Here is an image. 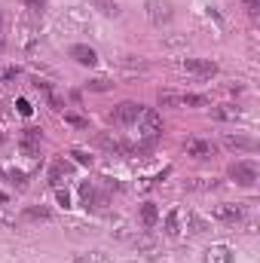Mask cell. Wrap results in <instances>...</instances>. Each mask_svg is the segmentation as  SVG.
<instances>
[{"instance_id": "obj_1", "label": "cell", "mask_w": 260, "mask_h": 263, "mask_svg": "<svg viewBox=\"0 0 260 263\" xmlns=\"http://www.w3.org/2000/svg\"><path fill=\"white\" fill-rule=\"evenodd\" d=\"M135 126H138V135H141V141H147V144H153V141H156V138L162 135V117H159L156 110H150V107H144Z\"/></svg>"}, {"instance_id": "obj_2", "label": "cell", "mask_w": 260, "mask_h": 263, "mask_svg": "<svg viewBox=\"0 0 260 263\" xmlns=\"http://www.w3.org/2000/svg\"><path fill=\"white\" fill-rule=\"evenodd\" d=\"M159 104L162 107H208V98L193 95V92H159Z\"/></svg>"}, {"instance_id": "obj_3", "label": "cell", "mask_w": 260, "mask_h": 263, "mask_svg": "<svg viewBox=\"0 0 260 263\" xmlns=\"http://www.w3.org/2000/svg\"><path fill=\"white\" fill-rule=\"evenodd\" d=\"M144 12H147V22H150V25L162 28V25H169V22L175 18V3H172V0H147Z\"/></svg>"}, {"instance_id": "obj_4", "label": "cell", "mask_w": 260, "mask_h": 263, "mask_svg": "<svg viewBox=\"0 0 260 263\" xmlns=\"http://www.w3.org/2000/svg\"><path fill=\"white\" fill-rule=\"evenodd\" d=\"M141 110H144V104H138V101H123V104L114 107L110 123H117V126H135L138 117H141Z\"/></svg>"}, {"instance_id": "obj_5", "label": "cell", "mask_w": 260, "mask_h": 263, "mask_svg": "<svg viewBox=\"0 0 260 263\" xmlns=\"http://www.w3.org/2000/svg\"><path fill=\"white\" fill-rule=\"evenodd\" d=\"M230 178L239 184V187H254L257 184V165L254 162H233L230 165Z\"/></svg>"}, {"instance_id": "obj_6", "label": "cell", "mask_w": 260, "mask_h": 263, "mask_svg": "<svg viewBox=\"0 0 260 263\" xmlns=\"http://www.w3.org/2000/svg\"><path fill=\"white\" fill-rule=\"evenodd\" d=\"M181 70L196 73V77H214L217 73V62H211V59H184Z\"/></svg>"}, {"instance_id": "obj_7", "label": "cell", "mask_w": 260, "mask_h": 263, "mask_svg": "<svg viewBox=\"0 0 260 263\" xmlns=\"http://www.w3.org/2000/svg\"><path fill=\"white\" fill-rule=\"evenodd\" d=\"M187 156H193V159H214L217 147L211 141H205V138H190L187 141Z\"/></svg>"}, {"instance_id": "obj_8", "label": "cell", "mask_w": 260, "mask_h": 263, "mask_svg": "<svg viewBox=\"0 0 260 263\" xmlns=\"http://www.w3.org/2000/svg\"><path fill=\"white\" fill-rule=\"evenodd\" d=\"M98 144L107 150V153H117V156H123V153H132V147L117 135V132H98Z\"/></svg>"}, {"instance_id": "obj_9", "label": "cell", "mask_w": 260, "mask_h": 263, "mask_svg": "<svg viewBox=\"0 0 260 263\" xmlns=\"http://www.w3.org/2000/svg\"><path fill=\"white\" fill-rule=\"evenodd\" d=\"M67 55H70L77 65H86V67L98 65V52H95L92 46H86V43H73V46L67 49Z\"/></svg>"}, {"instance_id": "obj_10", "label": "cell", "mask_w": 260, "mask_h": 263, "mask_svg": "<svg viewBox=\"0 0 260 263\" xmlns=\"http://www.w3.org/2000/svg\"><path fill=\"white\" fill-rule=\"evenodd\" d=\"M214 217L224 220V223H239V220L245 217V208H242V205H233V202H220V205L214 208Z\"/></svg>"}, {"instance_id": "obj_11", "label": "cell", "mask_w": 260, "mask_h": 263, "mask_svg": "<svg viewBox=\"0 0 260 263\" xmlns=\"http://www.w3.org/2000/svg\"><path fill=\"white\" fill-rule=\"evenodd\" d=\"M70 175H73V165H70L67 159H59V162L49 168V184H52V187H62L65 178H70Z\"/></svg>"}, {"instance_id": "obj_12", "label": "cell", "mask_w": 260, "mask_h": 263, "mask_svg": "<svg viewBox=\"0 0 260 263\" xmlns=\"http://www.w3.org/2000/svg\"><path fill=\"white\" fill-rule=\"evenodd\" d=\"M202 263H233V251L227 245H211L202 254Z\"/></svg>"}, {"instance_id": "obj_13", "label": "cell", "mask_w": 260, "mask_h": 263, "mask_svg": "<svg viewBox=\"0 0 260 263\" xmlns=\"http://www.w3.org/2000/svg\"><path fill=\"white\" fill-rule=\"evenodd\" d=\"M224 144L230 150H257V141L248 135H224Z\"/></svg>"}, {"instance_id": "obj_14", "label": "cell", "mask_w": 260, "mask_h": 263, "mask_svg": "<svg viewBox=\"0 0 260 263\" xmlns=\"http://www.w3.org/2000/svg\"><path fill=\"white\" fill-rule=\"evenodd\" d=\"M181 217H184V214H181ZM184 220H187V230H190L193 236H202V233H208V220H205L202 214H196V211H187V217H184Z\"/></svg>"}, {"instance_id": "obj_15", "label": "cell", "mask_w": 260, "mask_h": 263, "mask_svg": "<svg viewBox=\"0 0 260 263\" xmlns=\"http://www.w3.org/2000/svg\"><path fill=\"white\" fill-rule=\"evenodd\" d=\"M178 233H181V208H172L169 217H165V236L175 239Z\"/></svg>"}, {"instance_id": "obj_16", "label": "cell", "mask_w": 260, "mask_h": 263, "mask_svg": "<svg viewBox=\"0 0 260 263\" xmlns=\"http://www.w3.org/2000/svg\"><path fill=\"white\" fill-rule=\"evenodd\" d=\"M22 214H25V220H49V217H52V211L43 208V205H28Z\"/></svg>"}, {"instance_id": "obj_17", "label": "cell", "mask_w": 260, "mask_h": 263, "mask_svg": "<svg viewBox=\"0 0 260 263\" xmlns=\"http://www.w3.org/2000/svg\"><path fill=\"white\" fill-rule=\"evenodd\" d=\"M92 6H95L98 12H104V15H114V18L123 12V6H120L117 0H92Z\"/></svg>"}, {"instance_id": "obj_18", "label": "cell", "mask_w": 260, "mask_h": 263, "mask_svg": "<svg viewBox=\"0 0 260 263\" xmlns=\"http://www.w3.org/2000/svg\"><path fill=\"white\" fill-rule=\"evenodd\" d=\"M156 217H159L156 205H153V202H144V205H141V220H144V227H147V230L156 223Z\"/></svg>"}, {"instance_id": "obj_19", "label": "cell", "mask_w": 260, "mask_h": 263, "mask_svg": "<svg viewBox=\"0 0 260 263\" xmlns=\"http://www.w3.org/2000/svg\"><path fill=\"white\" fill-rule=\"evenodd\" d=\"M211 114H214L217 120H239V117H242L239 107H233V104H220V107H214Z\"/></svg>"}, {"instance_id": "obj_20", "label": "cell", "mask_w": 260, "mask_h": 263, "mask_svg": "<svg viewBox=\"0 0 260 263\" xmlns=\"http://www.w3.org/2000/svg\"><path fill=\"white\" fill-rule=\"evenodd\" d=\"M86 89H89V92H110L114 83L104 80V77H95V80H86Z\"/></svg>"}, {"instance_id": "obj_21", "label": "cell", "mask_w": 260, "mask_h": 263, "mask_svg": "<svg viewBox=\"0 0 260 263\" xmlns=\"http://www.w3.org/2000/svg\"><path fill=\"white\" fill-rule=\"evenodd\" d=\"M73 263H110L104 251H89V254H80Z\"/></svg>"}, {"instance_id": "obj_22", "label": "cell", "mask_w": 260, "mask_h": 263, "mask_svg": "<svg viewBox=\"0 0 260 263\" xmlns=\"http://www.w3.org/2000/svg\"><path fill=\"white\" fill-rule=\"evenodd\" d=\"M46 104H49V107H52L55 114H62V110H65V98H62V95H55L52 89L46 92Z\"/></svg>"}, {"instance_id": "obj_23", "label": "cell", "mask_w": 260, "mask_h": 263, "mask_svg": "<svg viewBox=\"0 0 260 263\" xmlns=\"http://www.w3.org/2000/svg\"><path fill=\"white\" fill-rule=\"evenodd\" d=\"M22 6H25L31 15H43V9H46V0H22Z\"/></svg>"}, {"instance_id": "obj_24", "label": "cell", "mask_w": 260, "mask_h": 263, "mask_svg": "<svg viewBox=\"0 0 260 263\" xmlns=\"http://www.w3.org/2000/svg\"><path fill=\"white\" fill-rule=\"evenodd\" d=\"M65 123H67V126H77V129H89V120H86V117H80V114H67V110H65Z\"/></svg>"}, {"instance_id": "obj_25", "label": "cell", "mask_w": 260, "mask_h": 263, "mask_svg": "<svg viewBox=\"0 0 260 263\" xmlns=\"http://www.w3.org/2000/svg\"><path fill=\"white\" fill-rule=\"evenodd\" d=\"M214 187H217L214 178H196L193 184H190V190H214Z\"/></svg>"}, {"instance_id": "obj_26", "label": "cell", "mask_w": 260, "mask_h": 263, "mask_svg": "<svg viewBox=\"0 0 260 263\" xmlns=\"http://www.w3.org/2000/svg\"><path fill=\"white\" fill-rule=\"evenodd\" d=\"M120 65L129 67V70H144V67H147L141 59H135V55H123V59H120Z\"/></svg>"}, {"instance_id": "obj_27", "label": "cell", "mask_w": 260, "mask_h": 263, "mask_svg": "<svg viewBox=\"0 0 260 263\" xmlns=\"http://www.w3.org/2000/svg\"><path fill=\"white\" fill-rule=\"evenodd\" d=\"M70 156H73L77 165H92V156H89L86 150H70Z\"/></svg>"}, {"instance_id": "obj_28", "label": "cell", "mask_w": 260, "mask_h": 263, "mask_svg": "<svg viewBox=\"0 0 260 263\" xmlns=\"http://www.w3.org/2000/svg\"><path fill=\"white\" fill-rule=\"evenodd\" d=\"M18 73H22V67H18V65H9V67H3V70H0V80H15Z\"/></svg>"}, {"instance_id": "obj_29", "label": "cell", "mask_w": 260, "mask_h": 263, "mask_svg": "<svg viewBox=\"0 0 260 263\" xmlns=\"http://www.w3.org/2000/svg\"><path fill=\"white\" fill-rule=\"evenodd\" d=\"M15 107H18V114H22V117H31V114H34V107H31L25 98H18V101H15Z\"/></svg>"}, {"instance_id": "obj_30", "label": "cell", "mask_w": 260, "mask_h": 263, "mask_svg": "<svg viewBox=\"0 0 260 263\" xmlns=\"http://www.w3.org/2000/svg\"><path fill=\"white\" fill-rule=\"evenodd\" d=\"M135 248H141V251H153V239L141 236V239H135Z\"/></svg>"}, {"instance_id": "obj_31", "label": "cell", "mask_w": 260, "mask_h": 263, "mask_svg": "<svg viewBox=\"0 0 260 263\" xmlns=\"http://www.w3.org/2000/svg\"><path fill=\"white\" fill-rule=\"evenodd\" d=\"M55 196H59V205H70V196H67V190H62V187H55Z\"/></svg>"}, {"instance_id": "obj_32", "label": "cell", "mask_w": 260, "mask_h": 263, "mask_svg": "<svg viewBox=\"0 0 260 263\" xmlns=\"http://www.w3.org/2000/svg\"><path fill=\"white\" fill-rule=\"evenodd\" d=\"M242 3H245V9H248L251 15H257L260 12V0H242Z\"/></svg>"}, {"instance_id": "obj_33", "label": "cell", "mask_w": 260, "mask_h": 263, "mask_svg": "<svg viewBox=\"0 0 260 263\" xmlns=\"http://www.w3.org/2000/svg\"><path fill=\"white\" fill-rule=\"evenodd\" d=\"M9 178H12L18 187H25V175H22V172H9Z\"/></svg>"}, {"instance_id": "obj_34", "label": "cell", "mask_w": 260, "mask_h": 263, "mask_svg": "<svg viewBox=\"0 0 260 263\" xmlns=\"http://www.w3.org/2000/svg\"><path fill=\"white\" fill-rule=\"evenodd\" d=\"M0 34H3V9H0Z\"/></svg>"}, {"instance_id": "obj_35", "label": "cell", "mask_w": 260, "mask_h": 263, "mask_svg": "<svg viewBox=\"0 0 260 263\" xmlns=\"http://www.w3.org/2000/svg\"><path fill=\"white\" fill-rule=\"evenodd\" d=\"M0 202H9V196H6V193H0Z\"/></svg>"}]
</instances>
